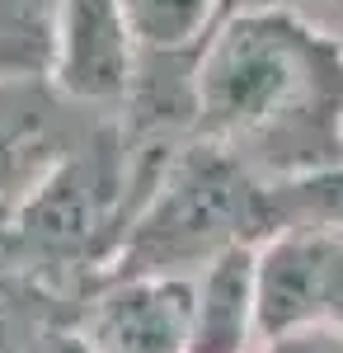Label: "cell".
<instances>
[{"label": "cell", "instance_id": "cell-1", "mask_svg": "<svg viewBox=\"0 0 343 353\" xmlns=\"http://www.w3.org/2000/svg\"><path fill=\"white\" fill-rule=\"evenodd\" d=\"M198 137L264 179L343 165V38L311 10L236 0L193 57Z\"/></svg>", "mask_w": 343, "mask_h": 353}, {"label": "cell", "instance_id": "cell-2", "mask_svg": "<svg viewBox=\"0 0 343 353\" xmlns=\"http://www.w3.org/2000/svg\"><path fill=\"white\" fill-rule=\"evenodd\" d=\"M278 231V189L226 146L193 137L160 170L132 212L108 278H193Z\"/></svg>", "mask_w": 343, "mask_h": 353}, {"label": "cell", "instance_id": "cell-3", "mask_svg": "<svg viewBox=\"0 0 343 353\" xmlns=\"http://www.w3.org/2000/svg\"><path fill=\"white\" fill-rule=\"evenodd\" d=\"M141 48L123 0H56L43 76L85 113L113 118L136 81Z\"/></svg>", "mask_w": 343, "mask_h": 353}, {"label": "cell", "instance_id": "cell-4", "mask_svg": "<svg viewBox=\"0 0 343 353\" xmlns=\"http://www.w3.org/2000/svg\"><path fill=\"white\" fill-rule=\"evenodd\" d=\"M104 118L71 104L43 71L0 76V217L14 212Z\"/></svg>", "mask_w": 343, "mask_h": 353}, {"label": "cell", "instance_id": "cell-5", "mask_svg": "<svg viewBox=\"0 0 343 353\" xmlns=\"http://www.w3.org/2000/svg\"><path fill=\"white\" fill-rule=\"evenodd\" d=\"M343 330V226H282L259 245V330Z\"/></svg>", "mask_w": 343, "mask_h": 353}, {"label": "cell", "instance_id": "cell-6", "mask_svg": "<svg viewBox=\"0 0 343 353\" xmlns=\"http://www.w3.org/2000/svg\"><path fill=\"white\" fill-rule=\"evenodd\" d=\"M71 321L90 353H188V278H104Z\"/></svg>", "mask_w": 343, "mask_h": 353}, {"label": "cell", "instance_id": "cell-7", "mask_svg": "<svg viewBox=\"0 0 343 353\" xmlns=\"http://www.w3.org/2000/svg\"><path fill=\"white\" fill-rule=\"evenodd\" d=\"M259 344V250H231L188 278V353H254Z\"/></svg>", "mask_w": 343, "mask_h": 353}, {"label": "cell", "instance_id": "cell-8", "mask_svg": "<svg viewBox=\"0 0 343 353\" xmlns=\"http://www.w3.org/2000/svg\"><path fill=\"white\" fill-rule=\"evenodd\" d=\"M146 48H193L236 0H123Z\"/></svg>", "mask_w": 343, "mask_h": 353}, {"label": "cell", "instance_id": "cell-9", "mask_svg": "<svg viewBox=\"0 0 343 353\" xmlns=\"http://www.w3.org/2000/svg\"><path fill=\"white\" fill-rule=\"evenodd\" d=\"M56 0H0V76L43 71Z\"/></svg>", "mask_w": 343, "mask_h": 353}, {"label": "cell", "instance_id": "cell-10", "mask_svg": "<svg viewBox=\"0 0 343 353\" xmlns=\"http://www.w3.org/2000/svg\"><path fill=\"white\" fill-rule=\"evenodd\" d=\"M14 316H19L24 353H90L71 316H24V311Z\"/></svg>", "mask_w": 343, "mask_h": 353}, {"label": "cell", "instance_id": "cell-11", "mask_svg": "<svg viewBox=\"0 0 343 353\" xmlns=\"http://www.w3.org/2000/svg\"><path fill=\"white\" fill-rule=\"evenodd\" d=\"M254 353H343V330L339 325H296L268 334Z\"/></svg>", "mask_w": 343, "mask_h": 353}, {"label": "cell", "instance_id": "cell-12", "mask_svg": "<svg viewBox=\"0 0 343 353\" xmlns=\"http://www.w3.org/2000/svg\"><path fill=\"white\" fill-rule=\"evenodd\" d=\"M0 353H24V339H19V316L10 306H0Z\"/></svg>", "mask_w": 343, "mask_h": 353}, {"label": "cell", "instance_id": "cell-13", "mask_svg": "<svg viewBox=\"0 0 343 353\" xmlns=\"http://www.w3.org/2000/svg\"><path fill=\"white\" fill-rule=\"evenodd\" d=\"M268 5H296V10H306L311 0H268Z\"/></svg>", "mask_w": 343, "mask_h": 353}, {"label": "cell", "instance_id": "cell-14", "mask_svg": "<svg viewBox=\"0 0 343 353\" xmlns=\"http://www.w3.org/2000/svg\"><path fill=\"white\" fill-rule=\"evenodd\" d=\"M334 33H339V38H343V0H339V28H334Z\"/></svg>", "mask_w": 343, "mask_h": 353}]
</instances>
